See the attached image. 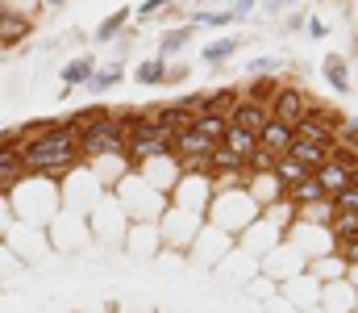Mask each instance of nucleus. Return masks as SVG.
Returning a JSON list of instances; mask_svg holds the SVG:
<instances>
[{"label":"nucleus","mask_w":358,"mask_h":313,"mask_svg":"<svg viewBox=\"0 0 358 313\" xmlns=\"http://www.w3.org/2000/svg\"><path fill=\"white\" fill-rule=\"evenodd\" d=\"M17 151H21L25 176H42V180H67L84 163V155H80V125H71V121H55L46 134L21 142Z\"/></svg>","instance_id":"nucleus-1"},{"label":"nucleus","mask_w":358,"mask_h":313,"mask_svg":"<svg viewBox=\"0 0 358 313\" xmlns=\"http://www.w3.org/2000/svg\"><path fill=\"white\" fill-rule=\"evenodd\" d=\"M117 205H121V213H125L129 221H150V225H159V217L167 213L171 197H163V193L150 188L138 172H129V176H121V184H117Z\"/></svg>","instance_id":"nucleus-2"},{"label":"nucleus","mask_w":358,"mask_h":313,"mask_svg":"<svg viewBox=\"0 0 358 313\" xmlns=\"http://www.w3.org/2000/svg\"><path fill=\"white\" fill-rule=\"evenodd\" d=\"M267 109H271V121H283V125H300L308 113H313V101L300 92V88H287V84H279L275 92H271V101H267Z\"/></svg>","instance_id":"nucleus-3"},{"label":"nucleus","mask_w":358,"mask_h":313,"mask_svg":"<svg viewBox=\"0 0 358 313\" xmlns=\"http://www.w3.org/2000/svg\"><path fill=\"white\" fill-rule=\"evenodd\" d=\"M338 117L329 113V109H317L313 104V113L296 125V142H313V146H334V138H338Z\"/></svg>","instance_id":"nucleus-4"},{"label":"nucleus","mask_w":358,"mask_h":313,"mask_svg":"<svg viewBox=\"0 0 358 313\" xmlns=\"http://www.w3.org/2000/svg\"><path fill=\"white\" fill-rule=\"evenodd\" d=\"M25 38H34V13H25V8L0 0V50L21 46Z\"/></svg>","instance_id":"nucleus-5"},{"label":"nucleus","mask_w":358,"mask_h":313,"mask_svg":"<svg viewBox=\"0 0 358 313\" xmlns=\"http://www.w3.org/2000/svg\"><path fill=\"white\" fill-rule=\"evenodd\" d=\"M267 121H271L267 101H259V97H250V92H242V97H238V104L229 109V125H238V130H250V134H259Z\"/></svg>","instance_id":"nucleus-6"},{"label":"nucleus","mask_w":358,"mask_h":313,"mask_svg":"<svg viewBox=\"0 0 358 313\" xmlns=\"http://www.w3.org/2000/svg\"><path fill=\"white\" fill-rule=\"evenodd\" d=\"M350 172H355V167H350L346 159H338V155H329V159H325V163H321V167H317L313 176L321 180V188H325V197H334V193H342V188L350 184Z\"/></svg>","instance_id":"nucleus-7"},{"label":"nucleus","mask_w":358,"mask_h":313,"mask_svg":"<svg viewBox=\"0 0 358 313\" xmlns=\"http://www.w3.org/2000/svg\"><path fill=\"white\" fill-rule=\"evenodd\" d=\"M208 176H213V180L246 176V159H242V155H234L229 146H213V151H208Z\"/></svg>","instance_id":"nucleus-8"},{"label":"nucleus","mask_w":358,"mask_h":313,"mask_svg":"<svg viewBox=\"0 0 358 313\" xmlns=\"http://www.w3.org/2000/svg\"><path fill=\"white\" fill-rule=\"evenodd\" d=\"M292 142H296V130H292V125H283V121H267V125L259 130V146L271 151V155H279V159L292 151Z\"/></svg>","instance_id":"nucleus-9"},{"label":"nucleus","mask_w":358,"mask_h":313,"mask_svg":"<svg viewBox=\"0 0 358 313\" xmlns=\"http://www.w3.org/2000/svg\"><path fill=\"white\" fill-rule=\"evenodd\" d=\"M121 80H125V63H121V59H108V63H100V67H96V76L88 80V88H84V92H88V97H104V92H113Z\"/></svg>","instance_id":"nucleus-10"},{"label":"nucleus","mask_w":358,"mask_h":313,"mask_svg":"<svg viewBox=\"0 0 358 313\" xmlns=\"http://www.w3.org/2000/svg\"><path fill=\"white\" fill-rule=\"evenodd\" d=\"M96 67H100V63H96V55H76V59L59 71V80H63V88H67V92H71V88H88V80L96 76Z\"/></svg>","instance_id":"nucleus-11"},{"label":"nucleus","mask_w":358,"mask_h":313,"mask_svg":"<svg viewBox=\"0 0 358 313\" xmlns=\"http://www.w3.org/2000/svg\"><path fill=\"white\" fill-rule=\"evenodd\" d=\"M192 38H196V25H192V21H183V25H176V29H167V34L159 38V50H155V55L171 63V59H176L179 50H187V42H192Z\"/></svg>","instance_id":"nucleus-12"},{"label":"nucleus","mask_w":358,"mask_h":313,"mask_svg":"<svg viewBox=\"0 0 358 313\" xmlns=\"http://www.w3.org/2000/svg\"><path fill=\"white\" fill-rule=\"evenodd\" d=\"M192 117H196V113H192L183 101H167V104H159V109H155V121H159V125H167L171 134L192 130Z\"/></svg>","instance_id":"nucleus-13"},{"label":"nucleus","mask_w":358,"mask_h":313,"mask_svg":"<svg viewBox=\"0 0 358 313\" xmlns=\"http://www.w3.org/2000/svg\"><path fill=\"white\" fill-rule=\"evenodd\" d=\"M134 21V8H117V13H108L96 29H92V42H100V46H108V42H117V34H125V25Z\"/></svg>","instance_id":"nucleus-14"},{"label":"nucleus","mask_w":358,"mask_h":313,"mask_svg":"<svg viewBox=\"0 0 358 313\" xmlns=\"http://www.w3.org/2000/svg\"><path fill=\"white\" fill-rule=\"evenodd\" d=\"M321 71H325V80H329V88H334L338 97H346V92L355 88V80H350V63H346L342 55H325Z\"/></svg>","instance_id":"nucleus-15"},{"label":"nucleus","mask_w":358,"mask_h":313,"mask_svg":"<svg viewBox=\"0 0 358 313\" xmlns=\"http://www.w3.org/2000/svg\"><path fill=\"white\" fill-rule=\"evenodd\" d=\"M192 130L200 134V138H208V142H225V134H229V117H221V113H196L192 117Z\"/></svg>","instance_id":"nucleus-16"},{"label":"nucleus","mask_w":358,"mask_h":313,"mask_svg":"<svg viewBox=\"0 0 358 313\" xmlns=\"http://www.w3.org/2000/svg\"><path fill=\"white\" fill-rule=\"evenodd\" d=\"M283 197H287L296 209H304V205H317V201H325V188H321V180H317V176H304V180H300V184H292Z\"/></svg>","instance_id":"nucleus-17"},{"label":"nucleus","mask_w":358,"mask_h":313,"mask_svg":"<svg viewBox=\"0 0 358 313\" xmlns=\"http://www.w3.org/2000/svg\"><path fill=\"white\" fill-rule=\"evenodd\" d=\"M238 50H242V38H213V42L200 50V59H204L208 67H221V63H229Z\"/></svg>","instance_id":"nucleus-18"},{"label":"nucleus","mask_w":358,"mask_h":313,"mask_svg":"<svg viewBox=\"0 0 358 313\" xmlns=\"http://www.w3.org/2000/svg\"><path fill=\"white\" fill-rule=\"evenodd\" d=\"M134 84H142V88H159V84H167V59H142L138 67H134Z\"/></svg>","instance_id":"nucleus-19"},{"label":"nucleus","mask_w":358,"mask_h":313,"mask_svg":"<svg viewBox=\"0 0 358 313\" xmlns=\"http://www.w3.org/2000/svg\"><path fill=\"white\" fill-rule=\"evenodd\" d=\"M296 163H304L308 172H317L329 155H334V146H313V142H292V151H287Z\"/></svg>","instance_id":"nucleus-20"},{"label":"nucleus","mask_w":358,"mask_h":313,"mask_svg":"<svg viewBox=\"0 0 358 313\" xmlns=\"http://www.w3.org/2000/svg\"><path fill=\"white\" fill-rule=\"evenodd\" d=\"M221 146H229L234 155L250 159V155L259 151V134H250V130H238V125H229V134H225V142H221Z\"/></svg>","instance_id":"nucleus-21"},{"label":"nucleus","mask_w":358,"mask_h":313,"mask_svg":"<svg viewBox=\"0 0 358 313\" xmlns=\"http://www.w3.org/2000/svg\"><path fill=\"white\" fill-rule=\"evenodd\" d=\"M271 176H275V180H279V184H283V193H287V188H292V184H300V180H304V176H313V172H308V167H304V163H296V159H292V155H283V159H279V163H275V172H271Z\"/></svg>","instance_id":"nucleus-22"},{"label":"nucleus","mask_w":358,"mask_h":313,"mask_svg":"<svg viewBox=\"0 0 358 313\" xmlns=\"http://www.w3.org/2000/svg\"><path fill=\"white\" fill-rule=\"evenodd\" d=\"M329 234H334V242H342V238H355V234H358V213H334V221H329Z\"/></svg>","instance_id":"nucleus-23"},{"label":"nucleus","mask_w":358,"mask_h":313,"mask_svg":"<svg viewBox=\"0 0 358 313\" xmlns=\"http://www.w3.org/2000/svg\"><path fill=\"white\" fill-rule=\"evenodd\" d=\"M238 88H217V92H208V113H221V117H229V109L238 104Z\"/></svg>","instance_id":"nucleus-24"},{"label":"nucleus","mask_w":358,"mask_h":313,"mask_svg":"<svg viewBox=\"0 0 358 313\" xmlns=\"http://www.w3.org/2000/svg\"><path fill=\"white\" fill-rule=\"evenodd\" d=\"M279 67H283V59H279V55H259V59H250V63H246V71H250L255 80H263V76L279 71Z\"/></svg>","instance_id":"nucleus-25"},{"label":"nucleus","mask_w":358,"mask_h":313,"mask_svg":"<svg viewBox=\"0 0 358 313\" xmlns=\"http://www.w3.org/2000/svg\"><path fill=\"white\" fill-rule=\"evenodd\" d=\"M275 163H279V155H271V151L259 146V151L246 159V172H255V176H259V172H275Z\"/></svg>","instance_id":"nucleus-26"},{"label":"nucleus","mask_w":358,"mask_h":313,"mask_svg":"<svg viewBox=\"0 0 358 313\" xmlns=\"http://www.w3.org/2000/svg\"><path fill=\"white\" fill-rule=\"evenodd\" d=\"M171 4H176V0H142V4L134 8V17H138V21H150V17H163Z\"/></svg>","instance_id":"nucleus-27"},{"label":"nucleus","mask_w":358,"mask_h":313,"mask_svg":"<svg viewBox=\"0 0 358 313\" xmlns=\"http://www.w3.org/2000/svg\"><path fill=\"white\" fill-rule=\"evenodd\" d=\"M329 201H334V209H338V213H358V188H350V184H346V188H342V193H334Z\"/></svg>","instance_id":"nucleus-28"},{"label":"nucleus","mask_w":358,"mask_h":313,"mask_svg":"<svg viewBox=\"0 0 358 313\" xmlns=\"http://www.w3.org/2000/svg\"><path fill=\"white\" fill-rule=\"evenodd\" d=\"M334 142H346V146H358V117H346L342 125H338V138Z\"/></svg>","instance_id":"nucleus-29"},{"label":"nucleus","mask_w":358,"mask_h":313,"mask_svg":"<svg viewBox=\"0 0 358 313\" xmlns=\"http://www.w3.org/2000/svg\"><path fill=\"white\" fill-rule=\"evenodd\" d=\"M334 251L342 255V263H346V267H355V263H358V234H355V238H342Z\"/></svg>","instance_id":"nucleus-30"},{"label":"nucleus","mask_w":358,"mask_h":313,"mask_svg":"<svg viewBox=\"0 0 358 313\" xmlns=\"http://www.w3.org/2000/svg\"><path fill=\"white\" fill-rule=\"evenodd\" d=\"M255 4H259V0H234V4H229V13H234V21H246V17L255 13Z\"/></svg>","instance_id":"nucleus-31"},{"label":"nucleus","mask_w":358,"mask_h":313,"mask_svg":"<svg viewBox=\"0 0 358 313\" xmlns=\"http://www.w3.org/2000/svg\"><path fill=\"white\" fill-rule=\"evenodd\" d=\"M304 29H308V38H329V25H325L321 17H308V21H304Z\"/></svg>","instance_id":"nucleus-32"},{"label":"nucleus","mask_w":358,"mask_h":313,"mask_svg":"<svg viewBox=\"0 0 358 313\" xmlns=\"http://www.w3.org/2000/svg\"><path fill=\"white\" fill-rule=\"evenodd\" d=\"M187 80V63H167V84H183Z\"/></svg>","instance_id":"nucleus-33"},{"label":"nucleus","mask_w":358,"mask_h":313,"mask_svg":"<svg viewBox=\"0 0 358 313\" xmlns=\"http://www.w3.org/2000/svg\"><path fill=\"white\" fill-rule=\"evenodd\" d=\"M346 284L358 293V263H355V267H346Z\"/></svg>","instance_id":"nucleus-34"},{"label":"nucleus","mask_w":358,"mask_h":313,"mask_svg":"<svg viewBox=\"0 0 358 313\" xmlns=\"http://www.w3.org/2000/svg\"><path fill=\"white\" fill-rule=\"evenodd\" d=\"M263 8H267V13H279V8H283V0H263Z\"/></svg>","instance_id":"nucleus-35"},{"label":"nucleus","mask_w":358,"mask_h":313,"mask_svg":"<svg viewBox=\"0 0 358 313\" xmlns=\"http://www.w3.org/2000/svg\"><path fill=\"white\" fill-rule=\"evenodd\" d=\"M38 4H46V8H63L67 0H38Z\"/></svg>","instance_id":"nucleus-36"},{"label":"nucleus","mask_w":358,"mask_h":313,"mask_svg":"<svg viewBox=\"0 0 358 313\" xmlns=\"http://www.w3.org/2000/svg\"><path fill=\"white\" fill-rule=\"evenodd\" d=\"M350 188H358V167L350 172Z\"/></svg>","instance_id":"nucleus-37"},{"label":"nucleus","mask_w":358,"mask_h":313,"mask_svg":"<svg viewBox=\"0 0 358 313\" xmlns=\"http://www.w3.org/2000/svg\"><path fill=\"white\" fill-rule=\"evenodd\" d=\"M283 4H300V0H283Z\"/></svg>","instance_id":"nucleus-38"}]
</instances>
